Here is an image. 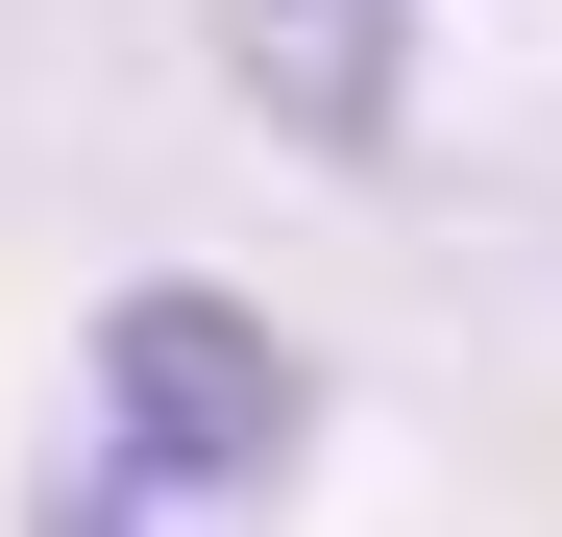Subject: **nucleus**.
<instances>
[{
	"instance_id": "f257e3e1",
	"label": "nucleus",
	"mask_w": 562,
	"mask_h": 537,
	"mask_svg": "<svg viewBox=\"0 0 562 537\" xmlns=\"http://www.w3.org/2000/svg\"><path fill=\"white\" fill-rule=\"evenodd\" d=\"M294 415H318V367L245 294H123L99 318V439L49 465V513H245V489H294Z\"/></svg>"
},
{
	"instance_id": "f03ea898",
	"label": "nucleus",
	"mask_w": 562,
	"mask_h": 537,
	"mask_svg": "<svg viewBox=\"0 0 562 537\" xmlns=\"http://www.w3.org/2000/svg\"><path fill=\"white\" fill-rule=\"evenodd\" d=\"M221 73H245V123L269 147H392L416 123V25L440 0H196Z\"/></svg>"
}]
</instances>
